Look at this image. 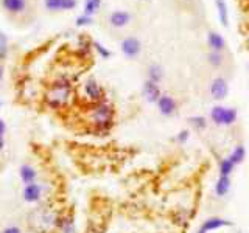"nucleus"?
Wrapping results in <instances>:
<instances>
[{
    "mask_svg": "<svg viewBox=\"0 0 249 233\" xmlns=\"http://www.w3.org/2000/svg\"><path fill=\"white\" fill-rule=\"evenodd\" d=\"M207 44L210 47V51L223 53L226 50V41H224V37L220 33H216V31H209V34H207Z\"/></svg>",
    "mask_w": 249,
    "mask_h": 233,
    "instance_id": "obj_14",
    "label": "nucleus"
},
{
    "mask_svg": "<svg viewBox=\"0 0 249 233\" xmlns=\"http://www.w3.org/2000/svg\"><path fill=\"white\" fill-rule=\"evenodd\" d=\"M120 49L128 59H136L142 51V42L136 36H128L120 42Z\"/></svg>",
    "mask_w": 249,
    "mask_h": 233,
    "instance_id": "obj_7",
    "label": "nucleus"
},
{
    "mask_svg": "<svg viewBox=\"0 0 249 233\" xmlns=\"http://www.w3.org/2000/svg\"><path fill=\"white\" fill-rule=\"evenodd\" d=\"M210 118H212L216 124H223V126H229L237 121V111L232 107H223V106H215L210 111Z\"/></svg>",
    "mask_w": 249,
    "mask_h": 233,
    "instance_id": "obj_6",
    "label": "nucleus"
},
{
    "mask_svg": "<svg viewBox=\"0 0 249 233\" xmlns=\"http://www.w3.org/2000/svg\"><path fill=\"white\" fill-rule=\"evenodd\" d=\"M0 107H2V103H0Z\"/></svg>",
    "mask_w": 249,
    "mask_h": 233,
    "instance_id": "obj_34",
    "label": "nucleus"
},
{
    "mask_svg": "<svg viewBox=\"0 0 249 233\" xmlns=\"http://www.w3.org/2000/svg\"><path fill=\"white\" fill-rule=\"evenodd\" d=\"M114 116H115L114 106L111 103H107L106 100H103L97 104L88 106L86 121L89 123V126L93 132L105 135L114 126Z\"/></svg>",
    "mask_w": 249,
    "mask_h": 233,
    "instance_id": "obj_2",
    "label": "nucleus"
},
{
    "mask_svg": "<svg viewBox=\"0 0 249 233\" xmlns=\"http://www.w3.org/2000/svg\"><path fill=\"white\" fill-rule=\"evenodd\" d=\"M62 212L58 208L49 205V202L45 204H39L35 207L27 216V224L28 227L36 232V233H52L56 232L58 227V219Z\"/></svg>",
    "mask_w": 249,
    "mask_h": 233,
    "instance_id": "obj_1",
    "label": "nucleus"
},
{
    "mask_svg": "<svg viewBox=\"0 0 249 233\" xmlns=\"http://www.w3.org/2000/svg\"><path fill=\"white\" fill-rule=\"evenodd\" d=\"M92 47L98 51V54H100V56L103 58V59H109V58L112 56V53L109 51L105 45H101V44H100V42H97V41H93V42H92Z\"/></svg>",
    "mask_w": 249,
    "mask_h": 233,
    "instance_id": "obj_24",
    "label": "nucleus"
},
{
    "mask_svg": "<svg viewBox=\"0 0 249 233\" xmlns=\"http://www.w3.org/2000/svg\"><path fill=\"white\" fill-rule=\"evenodd\" d=\"M44 5L49 11H61V0H44Z\"/></svg>",
    "mask_w": 249,
    "mask_h": 233,
    "instance_id": "obj_27",
    "label": "nucleus"
},
{
    "mask_svg": "<svg viewBox=\"0 0 249 233\" xmlns=\"http://www.w3.org/2000/svg\"><path fill=\"white\" fill-rule=\"evenodd\" d=\"M129 22H131V14L128 11L117 10L109 14V23H111L114 28H123V27H126Z\"/></svg>",
    "mask_w": 249,
    "mask_h": 233,
    "instance_id": "obj_13",
    "label": "nucleus"
},
{
    "mask_svg": "<svg viewBox=\"0 0 249 233\" xmlns=\"http://www.w3.org/2000/svg\"><path fill=\"white\" fill-rule=\"evenodd\" d=\"M5 132H6V124L0 118V151H2L5 146Z\"/></svg>",
    "mask_w": 249,
    "mask_h": 233,
    "instance_id": "obj_30",
    "label": "nucleus"
},
{
    "mask_svg": "<svg viewBox=\"0 0 249 233\" xmlns=\"http://www.w3.org/2000/svg\"><path fill=\"white\" fill-rule=\"evenodd\" d=\"M101 5V0H86L84 5V14L86 16H92L98 11V8Z\"/></svg>",
    "mask_w": 249,
    "mask_h": 233,
    "instance_id": "obj_22",
    "label": "nucleus"
},
{
    "mask_svg": "<svg viewBox=\"0 0 249 233\" xmlns=\"http://www.w3.org/2000/svg\"><path fill=\"white\" fill-rule=\"evenodd\" d=\"M245 157H246V151H245V148H243V146H237L235 150L232 151L229 160L233 163V165H238V163H241V162L245 160Z\"/></svg>",
    "mask_w": 249,
    "mask_h": 233,
    "instance_id": "obj_20",
    "label": "nucleus"
},
{
    "mask_svg": "<svg viewBox=\"0 0 249 233\" xmlns=\"http://www.w3.org/2000/svg\"><path fill=\"white\" fill-rule=\"evenodd\" d=\"M210 93H212V97L215 100H224L228 97L229 93V85H228V81L224 80V78H215L210 84Z\"/></svg>",
    "mask_w": 249,
    "mask_h": 233,
    "instance_id": "obj_11",
    "label": "nucleus"
},
{
    "mask_svg": "<svg viewBox=\"0 0 249 233\" xmlns=\"http://www.w3.org/2000/svg\"><path fill=\"white\" fill-rule=\"evenodd\" d=\"M76 6V0H61V11H70Z\"/></svg>",
    "mask_w": 249,
    "mask_h": 233,
    "instance_id": "obj_29",
    "label": "nucleus"
},
{
    "mask_svg": "<svg viewBox=\"0 0 249 233\" xmlns=\"http://www.w3.org/2000/svg\"><path fill=\"white\" fill-rule=\"evenodd\" d=\"M2 6L10 14H22L27 10V0H2Z\"/></svg>",
    "mask_w": 249,
    "mask_h": 233,
    "instance_id": "obj_15",
    "label": "nucleus"
},
{
    "mask_svg": "<svg viewBox=\"0 0 249 233\" xmlns=\"http://www.w3.org/2000/svg\"><path fill=\"white\" fill-rule=\"evenodd\" d=\"M233 168H235V165L229 160V159H223L220 162V176H228L233 171Z\"/></svg>",
    "mask_w": 249,
    "mask_h": 233,
    "instance_id": "obj_23",
    "label": "nucleus"
},
{
    "mask_svg": "<svg viewBox=\"0 0 249 233\" xmlns=\"http://www.w3.org/2000/svg\"><path fill=\"white\" fill-rule=\"evenodd\" d=\"M0 233H23V232L19 225H6V227L0 230Z\"/></svg>",
    "mask_w": 249,
    "mask_h": 233,
    "instance_id": "obj_31",
    "label": "nucleus"
},
{
    "mask_svg": "<svg viewBox=\"0 0 249 233\" xmlns=\"http://www.w3.org/2000/svg\"><path fill=\"white\" fill-rule=\"evenodd\" d=\"M229 225H232L231 221L220 219V217H210V219H207L204 224H202V227L198 230V233H207L210 230H215L220 227H229Z\"/></svg>",
    "mask_w": 249,
    "mask_h": 233,
    "instance_id": "obj_16",
    "label": "nucleus"
},
{
    "mask_svg": "<svg viewBox=\"0 0 249 233\" xmlns=\"http://www.w3.org/2000/svg\"><path fill=\"white\" fill-rule=\"evenodd\" d=\"M229 188H231V179L228 176H220L215 186V193L218 196H224V194L229 191Z\"/></svg>",
    "mask_w": 249,
    "mask_h": 233,
    "instance_id": "obj_19",
    "label": "nucleus"
},
{
    "mask_svg": "<svg viewBox=\"0 0 249 233\" xmlns=\"http://www.w3.org/2000/svg\"><path fill=\"white\" fill-rule=\"evenodd\" d=\"M158 109H159V112L162 115H165V116H171V115H175L176 111H178V103H176V100L173 97H170V95H165V93H162L160 98L158 100Z\"/></svg>",
    "mask_w": 249,
    "mask_h": 233,
    "instance_id": "obj_8",
    "label": "nucleus"
},
{
    "mask_svg": "<svg viewBox=\"0 0 249 233\" xmlns=\"http://www.w3.org/2000/svg\"><path fill=\"white\" fill-rule=\"evenodd\" d=\"M216 5V13H218V19H220L223 27L229 25V10H228V3L226 0H215Z\"/></svg>",
    "mask_w": 249,
    "mask_h": 233,
    "instance_id": "obj_17",
    "label": "nucleus"
},
{
    "mask_svg": "<svg viewBox=\"0 0 249 233\" xmlns=\"http://www.w3.org/2000/svg\"><path fill=\"white\" fill-rule=\"evenodd\" d=\"M146 75H148V80H150V81L159 84L162 81V78H163V68L159 64H151L146 70Z\"/></svg>",
    "mask_w": 249,
    "mask_h": 233,
    "instance_id": "obj_18",
    "label": "nucleus"
},
{
    "mask_svg": "<svg viewBox=\"0 0 249 233\" xmlns=\"http://www.w3.org/2000/svg\"><path fill=\"white\" fill-rule=\"evenodd\" d=\"M19 177L23 185L33 183L39 181V171L36 166H33L31 163H23L19 168Z\"/></svg>",
    "mask_w": 249,
    "mask_h": 233,
    "instance_id": "obj_10",
    "label": "nucleus"
},
{
    "mask_svg": "<svg viewBox=\"0 0 249 233\" xmlns=\"http://www.w3.org/2000/svg\"><path fill=\"white\" fill-rule=\"evenodd\" d=\"M142 93H143V97L146 98L148 103H158V100H159L160 95H162L159 84H156V83H153V81H150V80H146V81L143 83Z\"/></svg>",
    "mask_w": 249,
    "mask_h": 233,
    "instance_id": "obj_12",
    "label": "nucleus"
},
{
    "mask_svg": "<svg viewBox=\"0 0 249 233\" xmlns=\"http://www.w3.org/2000/svg\"><path fill=\"white\" fill-rule=\"evenodd\" d=\"M2 78H3V66L0 64V81H2Z\"/></svg>",
    "mask_w": 249,
    "mask_h": 233,
    "instance_id": "obj_33",
    "label": "nucleus"
},
{
    "mask_svg": "<svg viewBox=\"0 0 249 233\" xmlns=\"http://www.w3.org/2000/svg\"><path fill=\"white\" fill-rule=\"evenodd\" d=\"M187 138H189V131H182V132H179V135H178L176 140L179 143H185Z\"/></svg>",
    "mask_w": 249,
    "mask_h": 233,
    "instance_id": "obj_32",
    "label": "nucleus"
},
{
    "mask_svg": "<svg viewBox=\"0 0 249 233\" xmlns=\"http://www.w3.org/2000/svg\"><path fill=\"white\" fill-rule=\"evenodd\" d=\"M73 100V85L66 76L56 78L44 93V103L50 109L59 111L70 106Z\"/></svg>",
    "mask_w": 249,
    "mask_h": 233,
    "instance_id": "obj_3",
    "label": "nucleus"
},
{
    "mask_svg": "<svg viewBox=\"0 0 249 233\" xmlns=\"http://www.w3.org/2000/svg\"><path fill=\"white\" fill-rule=\"evenodd\" d=\"M8 54V39L5 33H0V59H5Z\"/></svg>",
    "mask_w": 249,
    "mask_h": 233,
    "instance_id": "obj_26",
    "label": "nucleus"
},
{
    "mask_svg": "<svg viewBox=\"0 0 249 233\" xmlns=\"http://www.w3.org/2000/svg\"><path fill=\"white\" fill-rule=\"evenodd\" d=\"M52 191H53V185L50 182H33L28 185H23L22 188V199L27 202V204H45L49 202L52 198Z\"/></svg>",
    "mask_w": 249,
    "mask_h": 233,
    "instance_id": "obj_4",
    "label": "nucleus"
},
{
    "mask_svg": "<svg viewBox=\"0 0 249 233\" xmlns=\"http://www.w3.org/2000/svg\"><path fill=\"white\" fill-rule=\"evenodd\" d=\"M90 23H92V16L83 14V16H78V17H76V25L78 27H86V25H90Z\"/></svg>",
    "mask_w": 249,
    "mask_h": 233,
    "instance_id": "obj_28",
    "label": "nucleus"
},
{
    "mask_svg": "<svg viewBox=\"0 0 249 233\" xmlns=\"http://www.w3.org/2000/svg\"><path fill=\"white\" fill-rule=\"evenodd\" d=\"M189 121L192 123V126L195 128V129H204L206 126H207V121H206V118L204 116H190L189 118Z\"/></svg>",
    "mask_w": 249,
    "mask_h": 233,
    "instance_id": "obj_25",
    "label": "nucleus"
},
{
    "mask_svg": "<svg viewBox=\"0 0 249 233\" xmlns=\"http://www.w3.org/2000/svg\"><path fill=\"white\" fill-rule=\"evenodd\" d=\"M207 61H209V64L212 66V67H221L223 62H224V56H223V53L210 51L207 54Z\"/></svg>",
    "mask_w": 249,
    "mask_h": 233,
    "instance_id": "obj_21",
    "label": "nucleus"
},
{
    "mask_svg": "<svg viewBox=\"0 0 249 233\" xmlns=\"http://www.w3.org/2000/svg\"><path fill=\"white\" fill-rule=\"evenodd\" d=\"M56 232L59 233H76V227H75V216L73 212H62L59 219H58V227Z\"/></svg>",
    "mask_w": 249,
    "mask_h": 233,
    "instance_id": "obj_9",
    "label": "nucleus"
},
{
    "mask_svg": "<svg viewBox=\"0 0 249 233\" xmlns=\"http://www.w3.org/2000/svg\"><path fill=\"white\" fill-rule=\"evenodd\" d=\"M81 98L88 106L97 104L100 101L105 100V90L98 84L95 78H88V80L84 81L83 89H81Z\"/></svg>",
    "mask_w": 249,
    "mask_h": 233,
    "instance_id": "obj_5",
    "label": "nucleus"
}]
</instances>
